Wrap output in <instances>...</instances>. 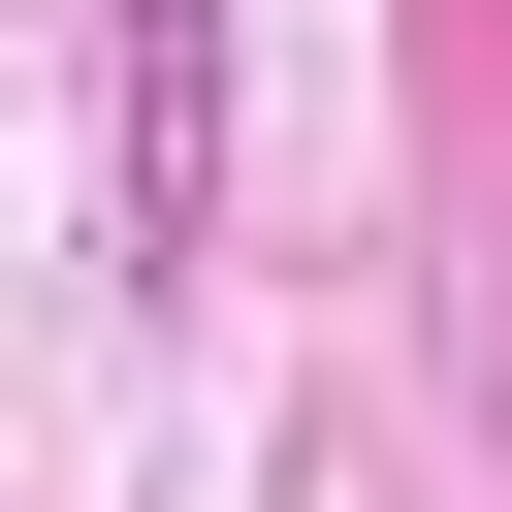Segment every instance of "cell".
I'll return each instance as SVG.
<instances>
[{"label":"cell","instance_id":"6da1fadb","mask_svg":"<svg viewBox=\"0 0 512 512\" xmlns=\"http://www.w3.org/2000/svg\"><path fill=\"white\" fill-rule=\"evenodd\" d=\"M96 128H128V288L224 256V0H96Z\"/></svg>","mask_w":512,"mask_h":512}]
</instances>
